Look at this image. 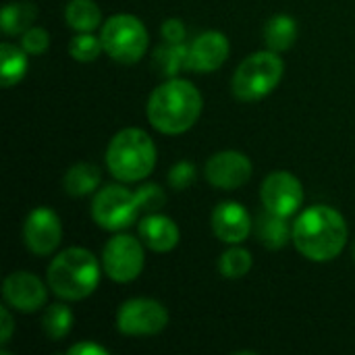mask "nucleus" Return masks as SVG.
Returning a JSON list of instances; mask_svg holds the SVG:
<instances>
[{
	"instance_id": "nucleus-1",
	"label": "nucleus",
	"mask_w": 355,
	"mask_h": 355,
	"mask_svg": "<svg viewBox=\"0 0 355 355\" xmlns=\"http://www.w3.org/2000/svg\"><path fill=\"white\" fill-rule=\"evenodd\" d=\"M202 110L204 98L200 89L189 79L171 77L150 94L146 116L158 133L181 135L198 123Z\"/></svg>"
},
{
	"instance_id": "nucleus-2",
	"label": "nucleus",
	"mask_w": 355,
	"mask_h": 355,
	"mask_svg": "<svg viewBox=\"0 0 355 355\" xmlns=\"http://www.w3.org/2000/svg\"><path fill=\"white\" fill-rule=\"evenodd\" d=\"M347 223L331 206H312L293 220V245L310 262H331L347 245Z\"/></svg>"
},
{
	"instance_id": "nucleus-3",
	"label": "nucleus",
	"mask_w": 355,
	"mask_h": 355,
	"mask_svg": "<svg viewBox=\"0 0 355 355\" xmlns=\"http://www.w3.org/2000/svg\"><path fill=\"white\" fill-rule=\"evenodd\" d=\"M46 283L60 300L81 302L100 285V262L85 248H67L52 258Z\"/></svg>"
},
{
	"instance_id": "nucleus-4",
	"label": "nucleus",
	"mask_w": 355,
	"mask_h": 355,
	"mask_svg": "<svg viewBox=\"0 0 355 355\" xmlns=\"http://www.w3.org/2000/svg\"><path fill=\"white\" fill-rule=\"evenodd\" d=\"M156 144L137 127L119 131L106 148V166L121 183H139L150 177L156 166Z\"/></svg>"
},
{
	"instance_id": "nucleus-5",
	"label": "nucleus",
	"mask_w": 355,
	"mask_h": 355,
	"mask_svg": "<svg viewBox=\"0 0 355 355\" xmlns=\"http://www.w3.org/2000/svg\"><path fill=\"white\" fill-rule=\"evenodd\" d=\"M285 75V62L279 56V52L272 50H260L250 54L241 64L237 67L231 89L237 100L241 102H258L266 96H270Z\"/></svg>"
},
{
	"instance_id": "nucleus-6",
	"label": "nucleus",
	"mask_w": 355,
	"mask_h": 355,
	"mask_svg": "<svg viewBox=\"0 0 355 355\" xmlns=\"http://www.w3.org/2000/svg\"><path fill=\"white\" fill-rule=\"evenodd\" d=\"M100 37H102L104 52L121 64L139 62L150 46V35L146 25L137 17L127 12L112 15L108 21H104Z\"/></svg>"
},
{
	"instance_id": "nucleus-7",
	"label": "nucleus",
	"mask_w": 355,
	"mask_h": 355,
	"mask_svg": "<svg viewBox=\"0 0 355 355\" xmlns=\"http://www.w3.org/2000/svg\"><path fill=\"white\" fill-rule=\"evenodd\" d=\"M141 214L137 193L125 185H106L96 191L92 202V218L100 229L106 231H125Z\"/></svg>"
},
{
	"instance_id": "nucleus-8",
	"label": "nucleus",
	"mask_w": 355,
	"mask_h": 355,
	"mask_svg": "<svg viewBox=\"0 0 355 355\" xmlns=\"http://www.w3.org/2000/svg\"><path fill=\"white\" fill-rule=\"evenodd\" d=\"M146 264L144 241L133 235H114L106 241L102 252V272L114 283L135 281Z\"/></svg>"
},
{
	"instance_id": "nucleus-9",
	"label": "nucleus",
	"mask_w": 355,
	"mask_h": 355,
	"mask_svg": "<svg viewBox=\"0 0 355 355\" xmlns=\"http://www.w3.org/2000/svg\"><path fill=\"white\" fill-rule=\"evenodd\" d=\"M168 327V310L150 297L127 300L116 312V329L127 337H152Z\"/></svg>"
},
{
	"instance_id": "nucleus-10",
	"label": "nucleus",
	"mask_w": 355,
	"mask_h": 355,
	"mask_svg": "<svg viewBox=\"0 0 355 355\" xmlns=\"http://www.w3.org/2000/svg\"><path fill=\"white\" fill-rule=\"evenodd\" d=\"M260 200L266 212L291 218L304 204V185L289 171H275L262 181Z\"/></svg>"
},
{
	"instance_id": "nucleus-11",
	"label": "nucleus",
	"mask_w": 355,
	"mask_h": 355,
	"mask_svg": "<svg viewBox=\"0 0 355 355\" xmlns=\"http://www.w3.org/2000/svg\"><path fill=\"white\" fill-rule=\"evenodd\" d=\"M254 173V164L252 160L237 150H223L216 152L208 158L206 166H204V177L206 181L216 187V189H239L243 187Z\"/></svg>"
},
{
	"instance_id": "nucleus-12",
	"label": "nucleus",
	"mask_w": 355,
	"mask_h": 355,
	"mask_svg": "<svg viewBox=\"0 0 355 355\" xmlns=\"http://www.w3.org/2000/svg\"><path fill=\"white\" fill-rule=\"evenodd\" d=\"M23 241L35 256H50L62 241V223L52 208H33L23 223Z\"/></svg>"
},
{
	"instance_id": "nucleus-13",
	"label": "nucleus",
	"mask_w": 355,
	"mask_h": 355,
	"mask_svg": "<svg viewBox=\"0 0 355 355\" xmlns=\"http://www.w3.org/2000/svg\"><path fill=\"white\" fill-rule=\"evenodd\" d=\"M2 297L8 308L23 312V314H31L46 306L48 287L35 275H31L27 270H17L4 279Z\"/></svg>"
},
{
	"instance_id": "nucleus-14",
	"label": "nucleus",
	"mask_w": 355,
	"mask_h": 355,
	"mask_svg": "<svg viewBox=\"0 0 355 355\" xmlns=\"http://www.w3.org/2000/svg\"><path fill=\"white\" fill-rule=\"evenodd\" d=\"M229 52H231V44L223 31H204L189 44L187 71L212 73L227 62Z\"/></svg>"
},
{
	"instance_id": "nucleus-15",
	"label": "nucleus",
	"mask_w": 355,
	"mask_h": 355,
	"mask_svg": "<svg viewBox=\"0 0 355 355\" xmlns=\"http://www.w3.org/2000/svg\"><path fill=\"white\" fill-rule=\"evenodd\" d=\"M212 231L229 245L243 243L252 231L250 212L239 202H223L212 212Z\"/></svg>"
},
{
	"instance_id": "nucleus-16",
	"label": "nucleus",
	"mask_w": 355,
	"mask_h": 355,
	"mask_svg": "<svg viewBox=\"0 0 355 355\" xmlns=\"http://www.w3.org/2000/svg\"><path fill=\"white\" fill-rule=\"evenodd\" d=\"M137 233H139V239L144 241V245L156 254L173 252L181 239V231H179L177 223L171 216L160 214V212L146 214L137 225Z\"/></svg>"
},
{
	"instance_id": "nucleus-17",
	"label": "nucleus",
	"mask_w": 355,
	"mask_h": 355,
	"mask_svg": "<svg viewBox=\"0 0 355 355\" xmlns=\"http://www.w3.org/2000/svg\"><path fill=\"white\" fill-rule=\"evenodd\" d=\"M27 69H29V60H27V52L23 50V46L2 42L0 44V83H2V87L21 83Z\"/></svg>"
},
{
	"instance_id": "nucleus-18",
	"label": "nucleus",
	"mask_w": 355,
	"mask_h": 355,
	"mask_svg": "<svg viewBox=\"0 0 355 355\" xmlns=\"http://www.w3.org/2000/svg\"><path fill=\"white\" fill-rule=\"evenodd\" d=\"M102 181V171L92 162H79L71 166L62 179V187L73 198H83L89 193H96Z\"/></svg>"
},
{
	"instance_id": "nucleus-19",
	"label": "nucleus",
	"mask_w": 355,
	"mask_h": 355,
	"mask_svg": "<svg viewBox=\"0 0 355 355\" xmlns=\"http://www.w3.org/2000/svg\"><path fill=\"white\" fill-rule=\"evenodd\" d=\"M297 21L291 15H275L264 27V44L272 52L289 50L297 40Z\"/></svg>"
},
{
	"instance_id": "nucleus-20",
	"label": "nucleus",
	"mask_w": 355,
	"mask_h": 355,
	"mask_svg": "<svg viewBox=\"0 0 355 355\" xmlns=\"http://www.w3.org/2000/svg\"><path fill=\"white\" fill-rule=\"evenodd\" d=\"M258 239L268 250H283L289 241H293V227H289L285 216H277L272 212L260 214Z\"/></svg>"
},
{
	"instance_id": "nucleus-21",
	"label": "nucleus",
	"mask_w": 355,
	"mask_h": 355,
	"mask_svg": "<svg viewBox=\"0 0 355 355\" xmlns=\"http://www.w3.org/2000/svg\"><path fill=\"white\" fill-rule=\"evenodd\" d=\"M64 21L77 33H92L102 25V10L94 0H71L64 8Z\"/></svg>"
},
{
	"instance_id": "nucleus-22",
	"label": "nucleus",
	"mask_w": 355,
	"mask_h": 355,
	"mask_svg": "<svg viewBox=\"0 0 355 355\" xmlns=\"http://www.w3.org/2000/svg\"><path fill=\"white\" fill-rule=\"evenodd\" d=\"M37 19V6L33 2H8L0 12V27L6 35H23Z\"/></svg>"
},
{
	"instance_id": "nucleus-23",
	"label": "nucleus",
	"mask_w": 355,
	"mask_h": 355,
	"mask_svg": "<svg viewBox=\"0 0 355 355\" xmlns=\"http://www.w3.org/2000/svg\"><path fill=\"white\" fill-rule=\"evenodd\" d=\"M44 335L50 341H62L73 329V312L67 304H50L42 318Z\"/></svg>"
},
{
	"instance_id": "nucleus-24",
	"label": "nucleus",
	"mask_w": 355,
	"mask_h": 355,
	"mask_svg": "<svg viewBox=\"0 0 355 355\" xmlns=\"http://www.w3.org/2000/svg\"><path fill=\"white\" fill-rule=\"evenodd\" d=\"M252 266H254L252 254H250L245 248H239V243L233 245V248H229L227 252H223V256H220V260H218V270H220V275H223L225 279H231V281L243 279V277L252 270Z\"/></svg>"
},
{
	"instance_id": "nucleus-25",
	"label": "nucleus",
	"mask_w": 355,
	"mask_h": 355,
	"mask_svg": "<svg viewBox=\"0 0 355 355\" xmlns=\"http://www.w3.org/2000/svg\"><path fill=\"white\" fill-rule=\"evenodd\" d=\"M187 54L189 46L183 44H166L156 52V62L160 64L162 73L168 77H177L181 69H187Z\"/></svg>"
},
{
	"instance_id": "nucleus-26",
	"label": "nucleus",
	"mask_w": 355,
	"mask_h": 355,
	"mask_svg": "<svg viewBox=\"0 0 355 355\" xmlns=\"http://www.w3.org/2000/svg\"><path fill=\"white\" fill-rule=\"evenodd\" d=\"M100 52H104L102 37H96L94 33H77L69 44V54L77 62H94Z\"/></svg>"
},
{
	"instance_id": "nucleus-27",
	"label": "nucleus",
	"mask_w": 355,
	"mask_h": 355,
	"mask_svg": "<svg viewBox=\"0 0 355 355\" xmlns=\"http://www.w3.org/2000/svg\"><path fill=\"white\" fill-rule=\"evenodd\" d=\"M137 200H139V208L141 212L150 214V212H158L164 204H166V193L160 185L156 183H148V185H141L137 191Z\"/></svg>"
},
{
	"instance_id": "nucleus-28",
	"label": "nucleus",
	"mask_w": 355,
	"mask_h": 355,
	"mask_svg": "<svg viewBox=\"0 0 355 355\" xmlns=\"http://www.w3.org/2000/svg\"><path fill=\"white\" fill-rule=\"evenodd\" d=\"M21 46L27 54H44L50 46V33L44 27H29L23 35H21Z\"/></svg>"
},
{
	"instance_id": "nucleus-29",
	"label": "nucleus",
	"mask_w": 355,
	"mask_h": 355,
	"mask_svg": "<svg viewBox=\"0 0 355 355\" xmlns=\"http://www.w3.org/2000/svg\"><path fill=\"white\" fill-rule=\"evenodd\" d=\"M193 181H196V166L187 160L177 162L168 173V185L173 189H179V191L187 189Z\"/></svg>"
},
{
	"instance_id": "nucleus-30",
	"label": "nucleus",
	"mask_w": 355,
	"mask_h": 355,
	"mask_svg": "<svg viewBox=\"0 0 355 355\" xmlns=\"http://www.w3.org/2000/svg\"><path fill=\"white\" fill-rule=\"evenodd\" d=\"M160 33H162L166 44H183L185 35H187L185 25H183L181 19H166L162 23V27H160Z\"/></svg>"
},
{
	"instance_id": "nucleus-31",
	"label": "nucleus",
	"mask_w": 355,
	"mask_h": 355,
	"mask_svg": "<svg viewBox=\"0 0 355 355\" xmlns=\"http://www.w3.org/2000/svg\"><path fill=\"white\" fill-rule=\"evenodd\" d=\"M12 331H15V324H12V316L8 312V306H2V310H0V345L2 347L10 341Z\"/></svg>"
},
{
	"instance_id": "nucleus-32",
	"label": "nucleus",
	"mask_w": 355,
	"mask_h": 355,
	"mask_svg": "<svg viewBox=\"0 0 355 355\" xmlns=\"http://www.w3.org/2000/svg\"><path fill=\"white\" fill-rule=\"evenodd\" d=\"M71 355H108V349L94 343V341H83V343H77L69 349Z\"/></svg>"
},
{
	"instance_id": "nucleus-33",
	"label": "nucleus",
	"mask_w": 355,
	"mask_h": 355,
	"mask_svg": "<svg viewBox=\"0 0 355 355\" xmlns=\"http://www.w3.org/2000/svg\"><path fill=\"white\" fill-rule=\"evenodd\" d=\"M354 254H355V250H354Z\"/></svg>"
}]
</instances>
